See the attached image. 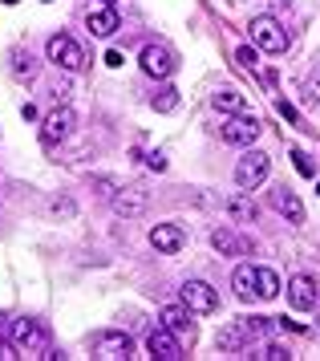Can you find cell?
Here are the masks:
<instances>
[{"instance_id": "obj_1", "label": "cell", "mask_w": 320, "mask_h": 361, "mask_svg": "<svg viewBox=\"0 0 320 361\" xmlns=\"http://www.w3.org/2000/svg\"><path fill=\"white\" fill-rule=\"evenodd\" d=\"M13 345L20 353H32V357H49V329L41 321H32V317H20L13 321Z\"/></svg>"}, {"instance_id": "obj_2", "label": "cell", "mask_w": 320, "mask_h": 361, "mask_svg": "<svg viewBox=\"0 0 320 361\" xmlns=\"http://www.w3.org/2000/svg\"><path fill=\"white\" fill-rule=\"evenodd\" d=\"M252 41H256L264 53H288V45H292V37H288V29L280 25L276 17H252Z\"/></svg>"}, {"instance_id": "obj_3", "label": "cell", "mask_w": 320, "mask_h": 361, "mask_svg": "<svg viewBox=\"0 0 320 361\" xmlns=\"http://www.w3.org/2000/svg\"><path fill=\"white\" fill-rule=\"evenodd\" d=\"M45 53H49V61H53L57 69H65V73H78V69H85V49H81L69 33L49 37Z\"/></svg>"}, {"instance_id": "obj_4", "label": "cell", "mask_w": 320, "mask_h": 361, "mask_svg": "<svg viewBox=\"0 0 320 361\" xmlns=\"http://www.w3.org/2000/svg\"><path fill=\"white\" fill-rule=\"evenodd\" d=\"M268 171H272V159L264 150H247L235 163V183H240L243 191H252V187H259V183L268 179Z\"/></svg>"}, {"instance_id": "obj_5", "label": "cell", "mask_w": 320, "mask_h": 361, "mask_svg": "<svg viewBox=\"0 0 320 361\" xmlns=\"http://www.w3.org/2000/svg\"><path fill=\"white\" fill-rule=\"evenodd\" d=\"M178 293H183V305L191 312H199V317H211V312L219 309V293L211 288L207 280H187Z\"/></svg>"}, {"instance_id": "obj_6", "label": "cell", "mask_w": 320, "mask_h": 361, "mask_svg": "<svg viewBox=\"0 0 320 361\" xmlns=\"http://www.w3.org/2000/svg\"><path fill=\"white\" fill-rule=\"evenodd\" d=\"M219 138L231 147H252L259 138V122L252 114H227V122L219 126Z\"/></svg>"}, {"instance_id": "obj_7", "label": "cell", "mask_w": 320, "mask_h": 361, "mask_svg": "<svg viewBox=\"0 0 320 361\" xmlns=\"http://www.w3.org/2000/svg\"><path fill=\"white\" fill-rule=\"evenodd\" d=\"M142 69L150 73V78L166 82V78H171V73L178 69L175 49H171V45H146V49H142Z\"/></svg>"}, {"instance_id": "obj_8", "label": "cell", "mask_w": 320, "mask_h": 361, "mask_svg": "<svg viewBox=\"0 0 320 361\" xmlns=\"http://www.w3.org/2000/svg\"><path fill=\"white\" fill-rule=\"evenodd\" d=\"M94 357L126 361V357H134V341H130L126 333H97L94 337Z\"/></svg>"}, {"instance_id": "obj_9", "label": "cell", "mask_w": 320, "mask_h": 361, "mask_svg": "<svg viewBox=\"0 0 320 361\" xmlns=\"http://www.w3.org/2000/svg\"><path fill=\"white\" fill-rule=\"evenodd\" d=\"M146 349H150V357H154V361H178V357H183L175 333H171L166 325H154L150 333H146Z\"/></svg>"}, {"instance_id": "obj_10", "label": "cell", "mask_w": 320, "mask_h": 361, "mask_svg": "<svg viewBox=\"0 0 320 361\" xmlns=\"http://www.w3.org/2000/svg\"><path fill=\"white\" fill-rule=\"evenodd\" d=\"M150 244H154V252H162V256H175L178 247L187 244V231L178 228V224H154V228H150Z\"/></svg>"}, {"instance_id": "obj_11", "label": "cell", "mask_w": 320, "mask_h": 361, "mask_svg": "<svg viewBox=\"0 0 320 361\" xmlns=\"http://www.w3.org/2000/svg\"><path fill=\"white\" fill-rule=\"evenodd\" d=\"M110 207L122 215V219H138V215H146V195L134 191V187H118L110 195Z\"/></svg>"}, {"instance_id": "obj_12", "label": "cell", "mask_w": 320, "mask_h": 361, "mask_svg": "<svg viewBox=\"0 0 320 361\" xmlns=\"http://www.w3.org/2000/svg\"><path fill=\"white\" fill-rule=\"evenodd\" d=\"M73 126H78V114H73V110L61 102V106L45 118V138H49V142H53V138L61 142V138H69V134H73Z\"/></svg>"}, {"instance_id": "obj_13", "label": "cell", "mask_w": 320, "mask_h": 361, "mask_svg": "<svg viewBox=\"0 0 320 361\" xmlns=\"http://www.w3.org/2000/svg\"><path fill=\"white\" fill-rule=\"evenodd\" d=\"M272 207L284 215L288 224H304V203H300L296 191H288V187H276L272 191Z\"/></svg>"}, {"instance_id": "obj_14", "label": "cell", "mask_w": 320, "mask_h": 361, "mask_svg": "<svg viewBox=\"0 0 320 361\" xmlns=\"http://www.w3.org/2000/svg\"><path fill=\"white\" fill-rule=\"evenodd\" d=\"M288 300H292V309H316V284H312V276H292L288 284Z\"/></svg>"}, {"instance_id": "obj_15", "label": "cell", "mask_w": 320, "mask_h": 361, "mask_svg": "<svg viewBox=\"0 0 320 361\" xmlns=\"http://www.w3.org/2000/svg\"><path fill=\"white\" fill-rule=\"evenodd\" d=\"M231 288H235V296L240 300H252L259 288V268H252V264H240L235 272H231Z\"/></svg>"}, {"instance_id": "obj_16", "label": "cell", "mask_w": 320, "mask_h": 361, "mask_svg": "<svg viewBox=\"0 0 320 361\" xmlns=\"http://www.w3.org/2000/svg\"><path fill=\"white\" fill-rule=\"evenodd\" d=\"M85 25H90V33H94V37H113V33H118V13H113V4L94 8Z\"/></svg>"}, {"instance_id": "obj_17", "label": "cell", "mask_w": 320, "mask_h": 361, "mask_svg": "<svg viewBox=\"0 0 320 361\" xmlns=\"http://www.w3.org/2000/svg\"><path fill=\"white\" fill-rule=\"evenodd\" d=\"M211 244H215V252H223V256H243L247 252V244L231 228H215L211 231Z\"/></svg>"}, {"instance_id": "obj_18", "label": "cell", "mask_w": 320, "mask_h": 361, "mask_svg": "<svg viewBox=\"0 0 320 361\" xmlns=\"http://www.w3.org/2000/svg\"><path fill=\"white\" fill-rule=\"evenodd\" d=\"M211 106H215L219 114H247V98H243L240 90H219V94L211 98Z\"/></svg>"}, {"instance_id": "obj_19", "label": "cell", "mask_w": 320, "mask_h": 361, "mask_svg": "<svg viewBox=\"0 0 320 361\" xmlns=\"http://www.w3.org/2000/svg\"><path fill=\"white\" fill-rule=\"evenodd\" d=\"M159 321L171 329V333H187V329H191V309H187V305H166V309L159 312Z\"/></svg>"}, {"instance_id": "obj_20", "label": "cell", "mask_w": 320, "mask_h": 361, "mask_svg": "<svg viewBox=\"0 0 320 361\" xmlns=\"http://www.w3.org/2000/svg\"><path fill=\"white\" fill-rule=\"evenodd\" d=\"M223 207H227V215H231L235 224H252V219H256V203H252L247 195H231Z\"/></svg>"}, {"instance_id": "obj_21", "label": "cell", "mask_w": 320, "mask_h": 361, "mask_svg": "<svg viewBox=\"0 0 320 361\" xmlns=\"http://www.w3.org/2000/svg\"><path fill=\"white\" fill-rule=\"evenodd\" d=\"M243 341H247V329H243V325H227V329H219V349H223V353H240Z\"/></svg>"}, {"instance_id": "obj_22", "label": "cell", "mask_w": 320, "mask_h": 361, "mask_svg": "<svg viewBox=\"0 0 320 361\" xmlns=\"http://www.w3.org/2000/svg\"><path fill=\"white\" fill-rule=\"evenodd\" d=\"M150 106H154L159 114H171V110H178V90H175V85H162L159 94L150 98Z\"/></svg>"}, {"instance_id": "obj_23", "label": "cell", "mask_w": 320, "mask_h": 361, "mask_svg": "<svg viewBox=\"0 0 320 361\" xmlns=\"http://www.w3.org/2000/svg\"><path fill=\"white\" fill-rule=\"evenodd\" d=\"M259 300H272V296H280V276H276L272 268H259V288H256Z\"/></svg>"}, {"instance_id": "obj_24", "label": "cell", "mask_w": 320, "mask_h": 361, "mask_svg": "<svg viewBox=\"0 0 320 361\" xmlns=\"http://www.w3.org/2000/svg\"><path fill=\"white\" fill-rule=\"evenodd\" d=\"M243 329H247V337H268L276 329L272 317H243Z\"/></svg>"}, {"instance_id": "obj_25", "label": "cell", "mask_w": 320, "mask_h": 361, "mask_svg": "<svg viewBox=\"0 0 320 361\" xmlns=\"http://www.w3.org/2000/svg\"><path fill=\"white\" fill-rule=\"evenodd\" d=\"M13 73H16V78H32V73H37V66H32L29 53H20V49L13 53Z\"/></svg>"}, {"instance_id": "obj_26", "label": "cell", "mask_w": 320, "mask_h": 361, "mask_svg": "<svg viewBox=\"0 0 320 361\" xmlns=\"http://www.w3.org/2000/svg\"><path fill=\"white\" fill-rule=\"evenodd\" d=\"M235 61H240L243 69H256V66H259V45H256V41H252V45H240Z\"/></svg>"}, {"instance_id": "obj_27", "label": "cell", "mask_w": 320, "mask_h": 361, "mask_svg": "<svg viewBox=\"0 0 320 361\" xmlns=\"http://www.w3.org/2000/svg\"><path fill=\"white\" fill-rule=\"evenodd\" d=\"M252 357H259V361H288L292 353L284 349V345H264L259 353H252Z\"/></svg>"}, {"instance_id": "obj_28", "label": "cell", "mask_w": 320, "mask_h": 361, "mask_svg": "<svg viewBox=\"0 0 320 361\" xmlns=\"http://www.w3.org/2000/svg\"><path fill=\"white\" fill-rule=\"evenodd\" d=\"M292 159H296V171L312 179V163H308V154H304V150H292Z\"/></svg>"}, {"instance_id": "obj_29", "label": "cell", "mask_w": 320, "mask_h": 361, "mask_svg": "<svg viewBox=\"0 0 320 361\" xmlns=\"http://www.w3.org/2000/svg\"><path fill=\"white\" fill-rule=\"evenodd\" d=\"M146 166H150V171H166V154H159V150L146 154Z\"/></svg>"}, {"instance_id": "obj_30", "label": "cell", "mask_w": 320, "mask_h": 361, "mask_svg": "<svg viewBox=\"0 0 320 361\" xmlns=\"http://www.w3.org/2000/svg\"><path fill=\"white\" fill-rule=\"evenodd\" d=\"M276 110H280V118H284V122H296V110H292V106H288L284 98L276 102Z\"/></svg>"}, {"instance_id": "obj_31", "label": "cell", "mask_w": 320, "mask_h": 361, "mask_svg": "<svg viewBox=\"0 0 320 361\" xmlns=\"http://www.w3.org/2000/svg\"><path fill=\"white\" fill-rule=\"evenodd\" d=\"M308 98H312V102H320V73L312 78V82H308Z\"/></svg>"}, {"instance_id": "obj_32", "label": "cell", "mask_w": 320, "mask_h": 361, "mask_svg": "<svg viewBox=\"0 0 320 361\" xmlns=\"http://www.w3.org/2000/svg\"><path fill=\"white\" fill-rule=\"evenodd\" d=\"M65 98H69V85H53V102H65Z\"/></svg>"}, {"instance_id": "obj_33", "label": "cell", "mask_w": 320, "mask_h": 361, "mask_svg": "<svg viewBox=\"0 0 320 361\" xmlns=\"http://www.w3.org/2000/svg\"><path fill=\"white\" fill-rule=\"evenodd\" d=\"M272 8H276V13H288V8H292V0H272Z\"/></svg>"}, {"instance_id": "obj_34", "label": "cell", "mask_w": 320, "mask_h": 361, "mask_svg": "<svg viewBox=\"0 0 320 361\" xmlns=\"http://www.w3.org/2000/svg\"><path fill=\"white\" fill-rule=\"evenodd\" d=\"M312 312H316V329H320V300H316V309H312Z\"/></svg>"}, {"instance_id": "obj_35", "label": "cell", "mask_w": 320, "mask_h": 361, "mask_svg": "<svg viewBox=\"0 0 320 361\" xmlns=\"http://www.w3.org/2000/svg\"><path fill=\"white\" fill-rule=\"evenodd\" d=\"M4 4H20V0H4Z\"/></svg>"}, {"instance_id": "obj_36", "label": "cell", "mask_w": 320, "mask_h": 361, "mask_svg": "<svg viewBox=\"0 0 320 361\" xmlns=\"http://www.w3.org/2000/svg\"><path fill=\"white\" fill-rule=\"evenodd\" d=\"M101 4H118V0H101Z\"/></svg>"}, {"instance_id": "obj_37", "label": "cell", "mask_w": 320, "mask_h": 361, "mask_svg": "<svg viewBox=\"0 0 320 361\" xmlns=\"http://www.w3.org/2000/svg\"><path fill=\"white\" fill-rule=\"evenodd\" d=\"M316 191H320V183H316Z\"/></svg>"}]
</instances>
